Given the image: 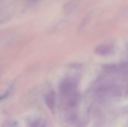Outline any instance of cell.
Returning a JSON list of instances; mask_svg holds the SVG:
<instances>
[{
	"instance_id": "6da1fadb",
	"label": "cell",
	"mask_w": 128,
	"mask_h": 127,
	"mask_svg": "<svg viewBox=\"0 0 128 127\" xmlns=\"http://www.w3.org/2000/svg\"><path fill=\"white\" fill-rule=\"evenodd\" d=\"M75 82L71 79H64L62 81L59 87L60 92L64 96H68L74 94L75 89Z\"/></svg>"
},
{
	"instance_id": "7a4b0ae2",
	"label": "cell",
	"mask_w": 128,
	"mask_h": 127,
	"mask_svg": "<svg viewBox=\"0 0 128 127\" xmlns=\"http://www.w3.org/2000/svg\"><path fill=\"white\" fill-rule=\"evenodd\" d=\"M102 69L109 73H126L128 70V63L120 64H107L102 66Z\"/></svg>"
},
{
	"instance_id": "3957f363",
	"label": "cell",
	"mask_w": 128,
	"mask_h": 127,
	"mask_svg": "<svg viewBox=\"0 0 128 127\" xmlns=\"http://www.w3.org/2000/svg\"><path fill=\"white\" fill-rule=\"evenodd\" d=\"M113 52V46L110 44H100L95 47L94 53L100 55V56H106L110 55Z\"/></svg>"
},
{
	"instance_id": "277c9868",
	"label": "cell",
	"mask_w": 128,
	"mask_h": 127,
	"mask_svg": "<svg viewBox=\"0 0 128 127\" xmlns=\"http://www.w3.org/2000/svg\"><path fill=\"white\" fill-rule=\"evenodd\" d=\"M45 103L46 105L50 109H53L55 106V97L52 93H49L45 97Z\"/></svg>"
},
{
	"instance_id": "5b68a950",
	"label": "cell",
	"mask_w": 128,
	"mask_h": 127,
	"mask_svg": "<svg viewBox=\"0 0 128 127\" xmlns=\"http://www.w3.org/2000/svg\"><path fill=\"white\" fill-rule=\"evenodd\" d=\"M32 127H46V122L44 120H38L33 124Z\"/></svg>"
},
{
	"instance_id": "8992f818",
	"label": "cell",
	"mask_w": 128,
	"mask_h": 127,
	"mask_svg": "<svg viewBox=\"0 0 128 127\" xmlns=\"http://www.w3.org/2000/svg\"><path fill=\"white\" fill-rule=\"evenodd\" d=\"M76 1H72L68 3V6H69V7H68V11H71V10H73L76 7Z\"/></svg>"
},
{
	"instance_id": "52a82bcc",
	"label": "cell",
	"mask_w": 128,
	"mask_h": 127,
	"mask_svg": "<svg viewBox=\"0 0 128 127\" xmlns=\"http://www.w3.org/2000/svg\"><path fill=\"white\" fill-rule=\"evenodd\" d=\"M8 92H6V93H4V94L1 95V96H0V101L2 100H4V98H6V97H8Z\"/></svg>"
},
{
	"instance_id": "ba28073f",
	"label": "cell",
	"mask_w": 128,
	"mask_h": 127,
	"mask_svg": "<svg viewBox=\"0 0 128 127\" xmlns=\"http://www.w3.org/2000/svg\"><path fill=\"white\" fill-rule=\"evenodd\" d=\"M9 127L8 126V124H4V127Z\"/></svg>"
},
{
	"instance_id": "9c48e42d",
	"label": "cell",
	"mask_w": 128,
	"mask_h": 127,
	"mask_svg": "<svg viewBox=\"0 0 128 127\" xmlns=\"http://www.w3.org/2000/svg\"><path fill=\"white\" fill-rule=\"evenodd\" d=\"M33 1H37V0H33Z\"/></svg>"
}]
</instances>
